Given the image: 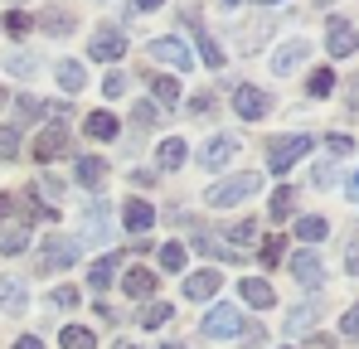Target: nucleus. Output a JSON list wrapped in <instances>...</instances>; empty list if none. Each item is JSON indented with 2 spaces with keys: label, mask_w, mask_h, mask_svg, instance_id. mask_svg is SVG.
I'll return each mask as SVG.
<instances>
[{
  "label": "nucleus",
  "mask_w": 359,
  "mask_h": 349,
  "mask_svg": "<svg viewBox=\"0 0 359 349\" xmlns=\"http://www.w3.org/2000/svg\"><path fill=\"white\" fill-rule=\"evenodd\" d=\"M262 189V179L248 170V174H229V179H219L214 189H209V204L214 209H238V204H248L252 194Z\"/></svg>",
  "instance_id": "1"
},
{
  "label": "nucleus",
  "mask_w": 359,
  "mask_h": 349,
  "mask_svg": "<svg viewBox=\"0 0 359 349\" xmlns=\"http://www.w3.org/2000/svg\"><path fill=\"white\" fill-rule=\"evenodd\" d=\"M306 151H311V136H306V131H297V136H277V141L267 146V170H272V174H287Z\"/></svg>",
  "instance_id": "2"
},
{
  "label": "nucleus",
  "mask_w": 359,
  "mask_h": 349,
  "mask_svg": "<svg viewBox=\"0 0 359 349\" xmlns=\"http://www.w3.org/2000/svg\"><path fill=\"white\" fill-rule=\"evenodd\" d=\"M238 151H243L238 136L219 131V136H209V141H204V151H199V165H204V170H224V165H229V160H233Z\"/></svg>",
  "instance_id": "3"
},
{
  "label": "nucleus",
  "mask_w": 359,
  "mask_h": 349,
  "mask_svg": "<svg viewBox=\"0 0 359 349\" xmlns=\"http://www.w3.org/2000/svg\"><path fill=\"white\" fill-rule=\"evenodd\" d=\"M151 58H156V63H170L175 73H189V68H194V54H189V44H184L180 34L151 39Z\"/></svg>",
  "instance_id": "4"
},
{
  "label": "nucleus",
  "mask_w": 359,
  "mask_h": 349,
  "mask_svg": "<svg viewBox=\"0 0 359 349\" xmlns=\"http://www.w3.org/2000/svg\"><path fill=\"white\" fill-rule=\"evenodd\" d=\"M233 112H238L243 121H262V116L272 112V97H267L262 88H252V83H238V88H233Z\"/></svg>",
  "instance_id": "5"
},
{
  "label": "nucleus",
  "mask_w": 359,
  "mask_h": 349,
  "mask_svg": "<svg viewBox=\"0 0 359 349\" xmlns=\"http://www.w3.org/2000/svg\"><path fill=\"white\" fill-rule=\"evenodd\" d=\"M204 335H209V340H233V335H243L238 306H214V310L204 315Z\"/></svg>",
  "instance_id": "6"
},
{
  "label": "nucleus",
  "mask_w": 359,
  "mask_h": 349,
  "mask_svg": "<svg viewBox=\"0 0 359 349\" xmlns=\"http://www.w3.org/2000/svg\"><path fill=\"white\" fill-rule=\"evenodd\" d=\"M78 252H83V242H78V238H49V242H44L39 267H44V272H63V267H73V262H78Z\"/></svg>",
  "instance_id": "7"
},
{
  "label": "nucleus",
  "mask_w": 359,
  "mask_h": 349,
  "mask_svg": "<svg viewBox=\"0 0 359 349\" xmlns=\"http://www.w3.org/2000/svg\"><path fill=\"white\" fill-rule=\"evenodd\" d=\"M121 54H126V34L121 29H102V34L88 39V58H97V63H112Z\"/></svg>",
  "instance_id": "8"
},
{
  "label": "nucleus",
  "mask_w": 359,
  "mask_h": 349,
  "mask_svg": "<svg viewBox=\"0 0 359 349\" xmlns=\"http://www.w3.org/2000/svg\"><path fill=\"white\" fill-rule=\"evenodd\" d=\"M292 277H297L301 287H320V282H325V262H320V257H316V252H292Z\"/></svg>",
  "instance_id": "9"
},
{
  "label": "nucleus",
  "mask_w": 359,
  "mask_h": 349,
  "mask_svg": "<svg viewBox=\"0 0 359 349\" xmlns=\"http://www.w3.org/2000/svg\"><path fill=\"white\" fill-rule=\"evenodd\" d=\"M219 287H224V277H219L214 267H204V272H189V277H184V296H189V301H214Z\"/></svg>",
  "instance_id": "10"
},
{
  "label": "nucleus",
  "mask_w": 359,
  "mask_h": 349,
  "mask_svg": "<svg viewBox=\"0 0 359 349\" xmlns=\"http://www.w3.org/2000/svg\"><path fill=\"white\" fill-rule=\"evenodd\" d=\"M151 224H156V209H151L146 199H126V204H121V228H126V233H136V238H141Z\"/></svg>",
  "instance_id": "11"
},
{
  "label": "nucleus",
  "mask_w": 359,
  "mask_h": 349,
  "mask_svg": "<svg viewBox=\"0 0 359 349\" xmlns=\"http://www.w3.org/2000/svg\"><path fill=\"white\" fill-rule=\"evenodd\" d=\"M68 156V136H63V126H49V131H39V141H34V160H59Z\"/></svg>",
  "instance_id": "12"
},
{
  "label": "nucleus",
  "mask_w": 359,
  "mask_h": 349,
  "mask_svg": "<svg viewBox=\"0 0 359 349\" xmlns=\"http://www.w3.org/2000/svg\"><path fill=\"white\" fill-rule=\"evenodd\" d=\"M325 49H330V58H350V54H355V25H350V20H335Z\"/></svg>",
  "instance_id": "13"
},
{
  "label": "nucleus",
  "mask_w": 359,
  "mask_h": 349,
  "mask_svg": "<svg viewBox=\"0 0 359 349\" xmlns=\"http://www.w3.org/2000/svg\"><path fill=\"white\" fill-rule=\"evenodd\" d=\"M238 296H243V301H248V306H252V310H267V306H272V301H277V291L267 287V282H262V277H243Z\"/></svg>",
  "instance_id": "14"
},
{
  "label": "nucleus",
  "mask_w": 359,
  "mask_h": 349,
  "mask_svg": "<svg viewBox=\"0 0 359 349\" xmlns=\"http://www.w3.org/2000/svg\"><path fill=\"white\" fill-rule=\"evenodd\" d=\"M306 58H311V44H282V49H277V54H272V73H292V68H301V63H306Z\"/></svg>",
  "instance_id": "15"
},
{
  "label": "nucleus",
  "mask_w": 359,
  "mask_h": 349,
  "mask_svg": "<svg viewBox=\"0 0 359 349\" xmlns=\"http://www.w3.org/2000/svg\"><path fill=\"white\" fill-rule=\"evenodd\" d=\"M252 242H257V224H252V219H238V224L224 228V247H229V252H243V247H252Z\"/></svg>",
  "instance_id": "16"
},
{
  "label": "nucleus",
  "mask_w": 359,
  "mask_h": 349,
  "mask_svg": "<svg viewBox=\"0 0 359 349\" xmlns=\"http://www.w3.org/2000/svg\"><path fill=\"white\" fill-rule=\"evenodd\" d=\"M184 151H189V146H184L180 136H165V141L156 146V165H161V170H180V165H184Z\"/></svg>",
  "instance_id": "17"
},
{
  "label": "nucleus",
  "mask_w": 359,
  "mask_h": 349,
  "mask_svg": "<svg viewBox=\"0 0 359 349\" xmlns=\"http://www.w3.org/2000/svg\"><path fill=\"white\" fill-rule=\"evenodd\" d=\"M121 291L136 301V296H151L156 291V272H146V267H131L126 277H121Z\"/></svg>",
  "instance_id": "18"
},
{
  "label": "nucleus",
  "mask_w": 359,
  "mask_h": 349,
  "mask_svg": "<svg viewBox=\"0 0 359 349\" xmlns=\"http://www.w3.org/2000/svg\"><path fill=\"white\" fill-rule=\"evenodd\" d=\"M117 257H97V262H93V267H88V287L93 291H107L112 287V277H117Z\"/></svg>",
  "instance_id": "19"
},
{
  "label": "nucleus",
  "mask_w": 359,
  "mask_h": 349,
  "mask_svg": "<svg viewBox=\"0 0 359 349\" xmlns=\"http://www.w3.org/2000/svg\"><path fill=\"white\" fill-rule=\"evenodd\" d=\"M151 93H156V107H180V78L156 73V78H151Z\"/></svg>",
  "instance_id": "20"
},
{
  "label": "nucleus",
  "mask_w": 359,
  "mask_h": 349,
  "mask_svg": "<svg viewBox=\"0 0 359 349\" xmlns=\"http://www.w3.org/2000/svg\"><path fill=\"white\" fill-rule=\"evenodd\" d=\"M316 320H320V306H316V301H306V306H297V310L287 315V335H306Z\"/></svg>",
  "instance_id": "21"
},
{
  "label": "nucleus",
  "mask_w": 359,
  "mask_h": 349,
  "mask_svg": "<svg viewBox=\"0 0 359 349\" xmlns=\"http://www.w3.org/2000/svg\"><path fill=\"white\" fill-rule=\"evenodd\" d=\"M117 131H121V126H117V116H112V112H93V116H88V136H93V141H117Z\"/></svg>",
  "instance_id": "22"
},
{
  "label": "nucleus",
  "mask_w": 359,
  "mask_h": 349,
  "mask_svg": "<svg viewBox=\"0 0 359 349\" xmlns=\"http://www.w3.org/2000/svg\"><path fill=\"white\" fill-rule=\"evenodd\" d=\"M25 301H29L25 282H15V277H5V282H0V310H25Z\"/></svg>",
  "instance_id": "23"
},
{
  "label": "nucleus",
  "mask_w": 359,
  "mask_h": 349,
  "mask_svg": "<svg viewBox=\"0 0 359 349\" xmlns=\"http://www.w3.org/2000/svg\"><path fill=\"white\" fill-rule=\"evenodd\" d=\"M54 78L63 83V93H78V88L88 83V73H83V63H78V58H63V63H59V73H54Z\"/></svg>",
  "instance_id": "24"
},
{
  "label": "nucleus",
  "mask_w": 359,
  "mask_h": 349,
  "mask_svg": "<svg viewBox=\"0 0 359 349\" xmlns=\"http://www.w3.org/2000/svg\"><path fill=\"white\" fill-rule=\"evenodd\" d=\"M25 247H29V224H15V228L0 233V252H5V257H15V252H25Z\"/></svg>",
  "instance_id": "25"
},
{
  "label": "nucleus",
  "mask_w": 359,
  "mask_h": 349,
  "mask_svg": "<svg viewBox=\"0 0 359 349\" xmlns=\"http://www.w3.org/2000/svg\"><path fill=\"white\" fill-rule=\"evenodd\" d=\"M170 315H175V306H170V301H151V306L141 310V330H156V325H165Z\"/></svg>",
  "instance_id": "26"
},
{
  "label": "nucleus",
  "mask_w": 359,
  "mask_h": 349,
  "mask_svg": "<svg viewBox=\"0 0 359 349\" xmlns=\"http://www.w3.org/2000/svg\"><path fill=\"white\" fill-rule=\"evenodd\" d=\"M59 345L63 349H97V335H93V330H83V325H68V330L59 335Z\"/></svg>",
  "instance_id": "27"
},
{
  "label": "nucleus",
  "mask_w": 359,
  "mask_h": 349,
  "mask_svg": "<svg viewBox=\"0 0 359 349\" xmlns=\"http://www.w3.org/2000/svg\"><path fill=\"white\" fill-rule=\"evenodd\" d=\"M78 179H83V184H102V179H107V165H102L97 156H83V160H78Z\"/></svg>",
  "instance_id": "28"
},
{
  "label": "nucleus",
  "mask_w": 359,
  "mask_h": 349,
  "mask_svg": "<svg viewBox=\"0 0 359 349\" xmlns=\"http://www.w3.org/2000/svg\"><path fill=\"white\" fill-rule=\"evenodd\" d=\"M282 252H287V238H282V233H267V238H262V267H277Z\"/></svg>",
  "instance_id": "29"
},
{
  "label": "nucleus",
  "mask_w": 359,
  "mask_h": 349,
  "mask_svg": "<svg viewBox=\"0 0 359 349\" xmlns=\"http://www.w3.org/2000/svg\"><path fill=\"white\" fill-rule=\"evenodd\" d=\"M297 238L301 242H320V238H330V224H325V219H301Z\"/></svg>",
  "instance_id": "30"
},
{
  "label": "nucleus",
  "mask_w": 359,
  "mask_h": 349,
  "mask_svg": "<svg viewBox=\"0 0 359 349\" xmlns=\"http://www.w3.org/2000/svg\"><path fill=\"white\" fill-rule=\"evenodd\" d=\"M306 93H311V97H330V93H335V73H330V68H325V73H311V78H306Z\"/></svg>",
  "instance_id": "31"
},
{
  "label": "nucleus",
  "mask_w": 359,
  "mask_h": 349,
  "mask_svg": "<svg viewBox=\"0 0 359 349\" xmlns=\"http://www.w3.org/2000/svg\"><path fill=\"white\" fill-rule=\"evenodd\" d=\"M39 20H44V29H54V34H63V29H73V10H44Z\"/></svg>",
  "instance_id": "32"
},
{
  "label": "nucleus",
  "mask_w": 359,
  "mask_h": 349,
  "mask_svg": "<svg viewBox=\"0 0 359 349\" xmlns=\"http://www.w3.org/2000/svg\"><path fill=\"white\" fill-rule=\"evenodd\" d=\"M161 267H165V272H180V267H184V242H165V247H161Z\"/></svg>",
  "instance_id": "33"
},
{
  "label": "nucleus",
  "mask_w": 359,
  "mask_h": 349,
  "mask_svg": "<svg viewBox=\"0 0 359 349\" xmlns=\"http://www.w3.org/2000/svg\"><path fill=\"white\" fill-rule=\"evenodd\" d=\"M0 156H5V160L20 156V126H0Z\"/></svg>",
  "instance_id": "34"
},
{
  "label": "nucleus",
  "mask_w": 359,
  "mask_h": 349,
  "mask_svg": "<svg viewBox=\"0 0 359 349\" xmlns=\"http://www.w3.org/2000/svg\"><path fill=\"white\" fill-rule=\"evenodd\" d=\"M199 54H204V63H209V68H224V49H219L209 34H199Z\"/></svg>",
  "instance_id": "35"
},
{
  "label": "nucleus",
  "mask_w": 359,
  "mask_h": 349,
  "mask_svg": "<svg viewBox=\"0 0 359 349\" xmlns=\"http://www.w3.org/2000/svg\"><path fill=\"white\" fill-rule=\"evenodd\" d=\"M5 29H10L15 39H20V34H29V15H25V10H5Z\"/></svg>",
  "instance_id": "36"
},
{
  "label": "nucleus",
  "mask_w": 359,
  "mask_h": 349,
  "mask_svg": "<svg viewBox=\"0 0 359 349\" xmlns=\"http://www.w3.org/2000/svg\"><path fill=\"white\" fill-rule=\"evenodd\" d=\"M49 306H59V310H73V306H78V291H73V287H54V291H49Z\"/></svg>",
  "instance_id": "37"
},
{
  "label": "nucleus",
  "mask_w": 359,
  "mask_h": 349,
  "mask_svg": "<svg viewBox=\"0 0 359 349\" xmlns=\"http://www.w3.org/2000/svg\"><path fill=\"white\" fill-rule=\"evenodd\" d=\"M34 116H44V102L25 93V97H20V121H34Z\"/></svg>",
  "instance_id": "38"
},
{
  "label": "nucleus",
  "mask_w": 359,
  "mask_h": 349,
  "mask_svg": "<svg viewBox=\"0 0 359 349\" xmlns=\"http://www.w3.org/2000/svg\"><path fill=\"white\" fill-rule=\"evenodd\" d=\"M292 214V189H277L272 194V219H287Z\"/></svg>",
  "instance_id": "39"
},
{
  "label": "nucleus",
  "mask_w": 359,
  "mask_h": 349,
  "mask_svg": "<svg viewBox=\"0 0 359 349\" xmlns=\"http://www.w3.org/2000/svg\"><path fill=\"white\" fill-rule=\"evenodd\" d=\"M156 116H161L156 102H136V126H156Z\"/></svg>",
  "instance_id": "40"
},
{
  "label": "nucleus",
  "mask_w": 359,
  "mask_h": 349,
  "mask_svg": "<svg viewBox=\"0 0 359 349\" xmlns=\"http://www.w3.org/2000/svg\"><path fill=\"white\" fill-rule=\"evenodd\" d=\"M243 340H248V349H262L267 345V330L262 325H243Z\"/></svg>",
  "instance_id": "41"
},
{
  "label": "nucleus",
  "mask_w": 359,
  "mask_h": 349,
  "mask_svg": "<svg viewBox=\"0 0 359 349\" xmlns=\"http://www.w3.org/2000/svg\"><path fill=\"white\" fill-rule=\"evenodd\" d=\"M325 151H330V156H350V151H355V141H350V136H330V141H325Z\"/></svg>",
  "instance_id": "42"
},
{
  "label": "nucleus",
  "mask_w": 359,
  "mask_h": 349,
  "mask_svg": "<svg viewBox=\"0 0 359 349\" xmlns=\"http://www.w3.org/2000/svg\"><path fill=\"white\" fill-rule=\"evenodd\" d=\"M5 68H10V73H20V78H29V68H34V58H29V54H15L10 63H5Z\"/></svg>",
  "instance_id": "43"
},
{
  "label": "nucleus",
  "mask_w": 359,
  "mask_h": 349,
  "mask_svg": "<svg viewBox=\"0 0 359 349\" xmlns=\"http://www.w3.org/2000/svg\"><path fill=\"white\" fill-rule=\"evenodd\" d=\"M102 93H107V97H121V93H126V78H121V73H112V78L102 83Z\"/></svg>",
  "instance_id": "44"
},
{
  "label": "nucleus",
  "mask_w": 359,
  "mask_h": 349,
  "mask_svg": "<svg viewBox=\"0 0 359 349\" xmlns=\"http://www.w3.org/2000/svg\"><path fill=\"white\" fill-rule=\"evenodd\" d=\"M209 102H214V97H209V93H199V97L189 102V116H204V112H209Z\"/></svg>",
  "instance_id": "45"
},
{
  "label": "nucleus",
  "mask_w": 359,
  "mask_h": 349,
  "mask_svg": "<svg viewBox=\"0 0 359 349\" xmlns=\"http://www.w3.org/2000/svg\"><path fill=\"white\" fill-rule=\"evenodd\" d=\"M355 325H359V315H355V310H345V320H340V330H345V340H355Z\"/></svg>",
  "instance_id": "46"
},
{
  "label": "nucleus",
  "mask_w": 359,
  "mask_h": 349,
  "mask_svg": "<svg viewBox=\"0 0 359 349\" xmlns=\"http://www.w3.org/2000/svg\"><path fill=\"white\" fill-rule=\"evenodd\" d=\"M15 349H44V340H39V335H20V340H15Z\"/></svg>",
  "instance_id": "47"
},
{
  "label": "nucleus",
  "mask_w": 359,
  "mask_h": 349,
  "mask_svg": "<svg viewBox=\"0 0 359 349\" xmlns=\"http://www.w3.org/2000/svg\"><path fill=\"white\" fill-rule=\"evenodd\" d=\"M10 209H15V199H10V194H0V224H5V214H10Z\"/></svg>",
  "instance_id": "48"
},
{
  "label": "nucleus",
  "mask_w": 359,
  "mask_h": 349,
  "mask_svg": "<svg viewBox=\"0 0 359 349\" xmlns=\"http://www.w3.org/2000/svg\"><path fill=\"white\" fill-rule=\"evenodd\" d=\"M161 349H184V345H161Z\"/></svg>",
  "instance_id": "49"
},
{
  "label": "nucleus",
  "mask_w": 359,
  "mask_h": 349,
  "mask_svg": "<svg viewBox=\"0 0 359 349\" xmlns=\"http://www.w3.org/2000/svg\"><path fill=\"white\" fill-rule=\"evenodd\" d=\"M117 349H136V345H117Z\"/></svg>",
  "instance_id": "50"
},
{
  "label": "nucleus",
  "mask_w": 359,
  "mask_h": 349,
  "mask_svg": "<svg viewBox=\"0 0 359 349\" xmlns=\"http://www.w3.org/2000/svg\"><path fill=\"white\" fill-rule=\"evenodd\" d=\"M0 102H5V93H0Z\"/></svg>",
  "instance_id": "51"
}]
</instances>
